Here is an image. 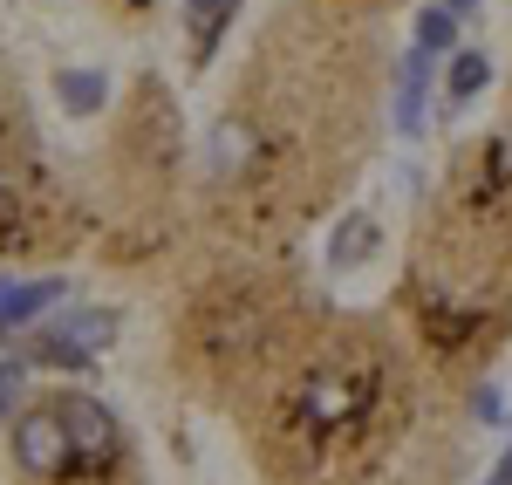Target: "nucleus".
Listing matches in <instances>:
<instances>
[{
	"label": "nucleus",
	"mask_w": 512,
	"mask_h": 485,
	"mask_svg": "<svg viewBox=\"0 0 512 485\" xmlns=\"http://www.w3.org/2000/svg\"><path fill=\"white\" fill-rule=\"evenodd\" d=\"M123 335V315L117 308H76V315H55V322L35 328V342L21 349V363L28 369H89L103 349H117Z\"/></svg>",
	"instance_id": "nucleus-1"
},
{
	"label": "nucleus",
	"mask_w": 512,
	"mask_h": 485,
	"mask_svg": "<svg viewBox=\"0 0 512 485\" xmlns=\"http://www.w3.org/2000/svg\"><path fill=\"white\" fill-rule=\"evenodd\" d=\"M7 451H14V465L28 472V479H69L76 472V458H69V438H62V417L55 404H28L7 417Z\"/></svg>",
	"instance_id": "nucleus-2"
},
{
	"label": "nucleus",
	"mask_w": 512,
	"mask_h": 485,
	"mask_svg": "<svg viewBox=\"0 0 512 485\" xmlns=\"http://www.w3.org/2000/svg\"><path fill=\"white\" fill-rule=\"evenodd\" d=\"M55 417H62V438H69V458H76V465H110L123 451V424L103 397L69 390V397H55Z\"/></svg>",
	"instance_id": "nucleus-3"
},
{
	"label": "nucleus",
	"mask_w": 512,
	"mask_h": 485,
	"mask_svg": "<svg viewBox=\"0 0 512 485\" xmlns=\"http://www.w3.org/2000/svg\"><path fill=\"white\" fill-rule=\"evenodd\" d=\"M69 301V281L62 274H41V281H14V274H0V342H14L21 328H35L48 308H62Z\"/></svg>",
	"instance_id": "nucleus-4"
},
{
	"label": "nucleus",
	"mask_w": 512,
	"mask_h": 485,
	"mask_svg": "<svg viewBox=\"0 0 512 485\" xmlns=\"http://www.w3.org/2000/svg\"><path fill=\"white\" fill-rule=\"evenodd\" d=\"M424 110H431V55H403L396 62V96H390V117L396 137H424Z\"/></svg>",
	"instance_id": "nucleus-5"
},
{
	"label": "nucleus",
	"mask_w": 512,
	"mask_h": 485,
	"mask_svg": "<svg viewBox=\"0 0 512 485\" xmlns=\"http://www.w3.org/2000/svg\"><path fill=\"white\" fill-rule=\"evenodd\" d=\"M205 151H212V171H219V178H233V171H246V164H253V151H260V137H253V123L246 117H219L212 123V137H205Z\"/></svg>",
	"instance_id": "nucleus-6"
},
{
	"label": "nucleus",
	"mask_w": 512,
	"mask_h": 485,
	"mask_svg": "<svg viewBox=\"0 0 512 485\" xmlns=\"http://www.w3.org/2000/svg\"><path fill=\"white\" fill-rule=\"evenodd\" d=\"M492 89V55L478 48H451V69H444V110H465L472 96Z\"/></svg>",
	"instance_id": "nucleus-7"
},
{
	"label": "nucleus",
	"mask_w": 512,
	"mask_h": 485,
	"mask_svg": "<svg viewBox=\"0 0 512 485\" xmlns=\"http://www.w3.org/2000/svg\"><path fill=\"white\" fill-rule=\"evenodd\" d=\"M55 103H62L69 117H96V110L110 103V76H103V69H62V76H55Z\"/></svg>",
	"instance_id": "nucleus-8"
},
{
	"label": "nucleus",
	"mask_w": 512,
	"mask_h": 485,
	"mask_svg": "<svg viewBox=\"0 0 512 485\" xmlns=\"http://www.w3.org/2000/svg\"><path fill=\"white\" fill-rule=\"evenodd\" d=\"M376 246H383L376 219H369V212H349V219L335 226V240H328V267H362V260H376Z\"/></svg>",
	"instance_id": "nucleus-9"
},
{
	"label": "nucleus",
	"mask_w": 512,
	"mask_h": 485,
	"mask_svg": "<svg viewBox=\"0 0 512 485\" xmlns=\"http://www.w3.org/2000/svg\"><path fill=\"white\" fill-rule=\"evenodd\" d=\"M233 14H239V0H185V7H178V21H185V35L198 41V55L219 48V35L233 28Z\"/></svg>",
	"instance_id": "nucleus-10"
},
{
	"label": "nucleus",
	"mask_w": 512,
	"mask_h": 485,
	"mask_svg": "<svg viewBox=\"0 0 512 485\" xmlns=\"http://www.w3.org/2000/svg\"><path fill=\"white\" fill-rule=\"evenodd\" d=\"M410 48H417V55H451V48H458V21H451L444 7H424L417 28H410Z\"/></svg>",
	"instance_id": "nucleus-11"
},
{
	"label": "nucleus",
	"mask_w": 512,
	"mask_h": 485,
	"mask_svg": "<svg viewBox=\"0 0 512 485\" xmlns=\"http://www.w3.org/2000/svg\"><path fill=\"white\" fill-rule=\"evenodd\" d=\"M21 390H28V363H21V349H14V356H0V424L21 410Z\"/></svg>",
	"instance_id": "nucleus-12"
},
{
	"label": "nucleus",
	"mask_w": 512,
	"mask_h": 485,
	"mask_svg": "<svg viewBox=\"0 0 512 485\" xmlns=\"http://www.w3.org/2000/svg\"><path fill=\"white\" fill-rule=\"evenodd\" d=\"M472 417H478V424H499V417H506V397H499V383H485V390L472 397Z\"/></svg>",
	"instance_id": "nucleus-13"
},
{
	"label": "nucleus",
	"mask_w": 512,
	"mask_h": 485,
	"mask_svg": "<svg viewBox=\"0 0 512 485\" xmlns=\"http://www.w3.org/2000/svg\"><path fill=\"white\" fill-rule=\"evenodd\" d=\"M437 7H444V14H451V21H465V14H472L478 0H437Z\"/></svg>",
	"instance_id": "nucleus-14"
},
{
	"label": "nucleus",
	"mask_w": 512,
	"mask_h": 485,
	"mask_svg": "<svg viewBox=\"0 0 512 485\" xmlns=\"http://www.w3.org/2000/svg\"><path fill=\"white\" fill-rule=\"evenodd\" d=\"M492 485H512V451L499 458V472H492Z\"/></svg>",
	"instance_id": "nucleus-15"
}]
</instances>
